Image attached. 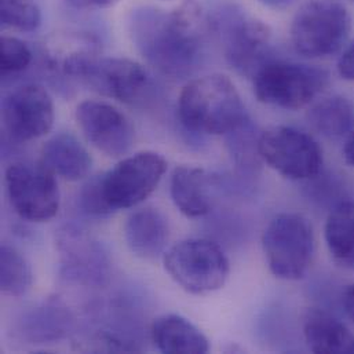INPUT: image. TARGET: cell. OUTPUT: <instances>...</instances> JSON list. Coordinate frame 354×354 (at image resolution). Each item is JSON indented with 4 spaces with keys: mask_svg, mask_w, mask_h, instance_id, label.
I'll list each match as a JSON object with an SVG mask.
<instances>
[{
    "mask_svg": "<svg viewBox=\"0 0 354 354\" xmlns=\"http://www.w3.org/2000/svg\"><path fill=\"white\" fill-rule=\"evenodd\" d=\"M40 163L54 176L66 180L87 177L93 167V159L87 149L68 133H59L43 145Z\"/></svg>",
    "mask_w": 354,
    "mask_h": 354,
    "instance_id": "15",
    "label": "cell"
},
{
    "mask_svg": "<svg viewBox=\"0 0 354 354\" xmlns=\"http://www.w3.org/2000/svg\"><path fill=\"white\" fill-rule=\"evenodd\" d=\"M262 160L283 177L306 180L323 169V151L308 133L295 127L279 126L259 136Z\"/></svg>",
    "mask_w": 354,
    "mask_h": 354,
    "instance_id": "9",
    "label": "cell"
},
{
    "mask_svg": "<svg viewBox=\"0 0 354 354\" xmlns=\"http://www.w3.org/2000/svg\"><path fill=\"white\" fill-rule=\"evenodd\" d=\"M208 176L203 169L179 166L171 176V197L178 209L189 216L198 218L208 214L211 204L207 193Z\"/></svg>",
    "mask_w": 354,
    "mask_h": 354,
    "instance_id": "18",
    "label": "cell"
},
{
    "mask_svg": "<svg viewBox=\"0 0 354 354\" xmlns=\"http://www.w3.org/2000/svg\"><path fill=\"white\" fill-rule=\"evenodd\" d=\"M165 266L177 284L196 295L222 288L230 272L222 248L207 239L179 241L166 252Z\"/></svg>",
    "mask_w": 354,
    "mask_h": 354,
    "instance_id": "6",
    "label": "cell"
},
{
    "mask_svg": "<svg viewBox=\"0 0 354 354\" xmlns=\"http://www.w3.org/2000/svg\"><path fill=\"white\" fill-rule=\"evenodd\" d=\"M255 133L251 120L247 119L236 130L226 134L230 155L243 173H254L261 166L259 136Z\"/></svg>",
    "mask_w": 354,
    "mask_h": 354,
    "instance_id": "22",
    "label": "cell"
},
{
    "mask_svg": "<svg viewBox=\"0 0 354 354\" xmlns=\"http://www.w3.org/2000/svg\"><path fill=\"white\" fill-rule=\"evenodd\" d=\"M324 69L286 61H268L254 75V93L266 105L297 111L310 104L328 84Z\"/></svg>",
    "mask_w": 354,
    "mask_h": 354,
    "instance_id": "5",
    "label": "cell"
},
{
    "mask_svg": "<svg viewBox=\"0 0 354 354\" xmlns=\"http://www.w3.org/2000/svg\"><path fill=\"white\" fill-rule=\"evenodd\" d=\"M80 205L91 215H108L113 212L104 196L101 177L93 178L83 186L80 193Z\"/></svg>",
    "mask_w": 354,
    "mask_h": 354,
    "instance_id": "25",
    "label": "cell"
},
{
    "mask_svg": "<svg viewBox=\"0 0 354 354\" xmlns=\"http://www.w3.org/2000/svg\"><path fill=\"white\" fill-rule=\"evenodd\" d=\"M152 339L163 353L204 354L209 351L205 335L178 315L158 317L152 324Z\"/></svg>",
    "mask_w": 354,
    "mask_h": 354,
    "instance_id": "17",
    "label": "cell"
},
{
    "mask_svg": "<svg viewBox=\"0 0 354 354\" xmlns=\"http://www.w3.org/2000/svg\"><path fill=\"white\" fill-rule=\"evenodd\" d=\"M32 286V270L26 259L14 247L3 244L0 250V288L6 295L22 297Z\"/></svg>",
    "mask_w": 354,
    "mask_h": 354,
    "instance_id": "21",
    "label": "cell"
},
{
    "mask_svg": "<svg viewBox=\"0 0 354 354\" xmlns=\"http://www.w3.org/2000/svg\"><path fill=\"white\" fill-rule=\"evenodd\" d=\"M205 22L200 6L186 0L170 14L155 8L136 11L131 32L138 48L155 68L173 77H186L204 57Z\"/></svg>",
    "mask_w": 354,
    "mask_h": 354,
    "instance_id": "1",
    "label": "cell"
},
{
    "mask_svg": "<svg viewBox=\"0 0 354 354\" xmlns=\"http://www.w3.org/2000/svg\"><path fill=\"white\" fill-rule=\"evenodd\" d=\"M40 10L33 0H1V24L22 32H32L40 25Z\"/></svg>",
    "mask_w": 354,
    "mask_h": 354,
    "instance_id": "23",
    "label": "cell"
},
{
    "mask_svg": "<svg viewBox=\"0 0 354 354\" xmlns=\"http://www.w3.org/2000/svg\"><path fill=\"white\" fill-rule=\"evenodd\" d=\"M178 116L186 130L204 136H226L248 119L236 86L219 73L194 79L183 87Z\"/></svg>",
    "mask_w": 354,
    "mask_h": 354,
    "instance_id": "2",
    "label": "cell"
},
{
    "mask_svg": "<svg viewBox=\"0 0 354 354\" xmlns=\"http://www.w3.org/2000/svg\"><path fill=\"white\" fill-rule=\"evenodd\" d=\"M324 237L334 262L354 270L353 200H342L335 204L327 218Z\"/></svg>",
    "mask_w": 354,
    "mask_h": 354,
    "instance_id": "19",
    "label": "cell"
},
{
    "mask_svg": "<svg viewBox=\"0 0 354 354\" xmlns=\"http://www.w3.org/2000/svg\"><path fill=\"white\" fill-rule=\"evenodd\" d=\"M344 156H345V160L354 167V131L349 134L346 140V144L344 147Z\"/></svg>",
    "mask_w": 354,
    "mask_h": 354,
    "instance_id": "29",
    "label": "cell"
},
{
    "mask_svg": "<svg viewBox=\"0 0 354 354\" xmlns=\"http://www.w3.org/2000/svg\"><path fill=\"white\" fill-rule=\"evenodd\" d=\"M338 72L344 79L354 80V41L339 58Z\"/></svg>",
    "mask_w": 354,
    "mask_h": 354,
    "instance_id": "26",
    "label": "cell"
},
{
    "mask_svg": "<svg viewBox=\"0 0 354 354\" xmlns=\"http://www.w3.org/2000/svg\"><path fill=\"white\" fill-rule=\"evenodd\" d=\"M342 305L349 319L354 322V284L345 288L342 294Z\"/></svg>",
    "mask_w": 354,
    "mask_h": 354,
    "instance_id": "28",
    "label": "cell"
},
{
    "mask_svg": "<svg viewBox=\"0 0 354 354\" xmlns=\"http://www.w3.org/2000/svg\"><path fill=\"white\" fill-rule=\"evenodd\" d=\"M209 26L221 36L227 62L241 75L254 77L257 71L269 61V28L243 10L222 7L209 19Z\"/></svg>",
    "mask_w": 354,
    "mask_h": 354,
    "instance_id": "8",
    "label": "cell"
},
{
    "mask_svg": "<svg viewBox=\"0 0 354 354\" xmlns=\"http://www.w3.org/2000/svg\"><path fill=\"white\" fill-rule=\"evenodd\" d=\"M64 71L87 82L98 93L129 105L144 102L152 90L148 71L127 58H97L75 54L65 59Z\"/></svg>",
    "mask_w": 354,
    "mask_h": 354,
    "instance_id": "3",
    "label": "cell"
},
{
    "mask_svg": "<svg viewBox=\"0 0 354 354\" xmlns=\"http://www.w3.org/2000/svg\"><path fill=\"white\" fill-rule=\"evenodd\" d=\"M167 171L166 159L156 152H140L119 162L101 177L104 196L113 211L142 203Z\"/></svg>",
    "mask_w": 354,
    "mask_h": 354,
    "instance_id": "11",
    "label": "cell"
},
{
    "mask_svg": "<svg viewBox=\"0 0 354 354\" xmlns=\"http://www.w3.org/2000/svg\"><path fill=\"white\" fill-rule=\"evenodd\" d=\"M76 120L86 140L111 158L126 155L134 144L130 119L108 102L83 101L76 109Z\"/></svg>",
    "mask_w": 354,
    "mask_h": 354,
    "instance_id": "12",
    "label": "cell"
},
{
    "mask_svg": "<svg viewBox=\"0 0 354 354\" xmlns=\"http://www.w3.org/2000/svg\"><path fill=\"white\" fill-rule=\"evenodd\" d=\"M259 1L270 8H274V10L288 8L292 3H295V0H259Z\"/></svg>",
    "mask_w": 354,
    "mask_h": 354,
    "instance_id": "30",
    "label": "cell"
},
{
    "mask_svg": "<svg viewBox=\"0 0 354 354\" xmlns=\"http://www.w3.org/2000/svg\"><path fill=\"white\" fill-rule=\"evenodd\" d=\"M6 131L17 141H32L46 136L54 123V104L50 94L37 84L14 90L3 102Z\"/></svg>",
    "mask_w": 354,
    "mask_h": 354,
    "instance_id": "13",
    "label": "cell"
},
{
    "mask_svg": "<svg viewBox=\"0 0 354 354\" xmlns=\"http://www.w3.org/2000/svg\"><path fill=\"white\" fill-rule=\"evenodd\" d=\"M315 232L310 221L295 212L276 215L262 237L270 272L283 280L302 279L313 261Z\"/></svg>",
    "mask_w": 354,
    "mask_h": 354,
    "instance_id": "4",
    "label": "cell"
},
{
    "mask_svg": "<svg viewBox=\"0 0 354 354\" xmlns=\"http://www.w3.org/2000/svg\"><path fill=\"white\" fill-rule=\"evenodd\" d=\"M304 334L313 353L353 354L354 335L337 317L323 309H309Z\"/></svg>",
    "mask_w": 354,
    "mask_h": 354,
    "instance_id": "16",
    "label": "cell"
},
{
    "mask_svg": "<svg viewBox=\"0 0 354 354\" xmlns=\"http://www.w3.org/2000/svg\"><path fill=\"white\" fill-rule=\"evenodd\" d=\"M32 62V51L19 39L1 37V71L3 73H18Z\"/></svg>",
    "mask_w": 354,
    "mask_h": 354,
    "instance_id": "24",
    "label": "cell"
},
{
    "mask_svg": "<svg viewBox=\"0 0 354 354\" xmlns=\"http://www.w3.org/2000/svg\"><path fill=\"white\" fill-rule=\"evenodd\" d=\"M76 8H90V7H111L119 0H68Z\"/></svg>",
    "mask_w": 354,
    "mask_h": 354,
    "instance_id": "27",
    "label": "cell"
},
{
    "mask_svg": "<svg viewBox=\"0 0 354 354\" xmlns=\"http://www.w3.org/2000/svg\"><path fill=\"white\" fill-rule=\"evenodd\" d=\"M351 28L349 11L341 3L310 1L292 21V46L308 58L330 57L342 48Z\"/></svg>",
    "mask_w": 354,
    "mask_h": 354,
    "instance_id": "7",
    "label": "cell"
},
{
    "mask_svg": "<svg viewBox=\"0 0 354 354\" xmlns=\"http://www.w3.org/2000/svg\"><path fill=\"white\" fill-rule=\"evenodd\" d=\"M54 177L41 163H14L6 170L7 196L21 218L30 222H44L57 215L59 189Z\"/></svg>",
    "mask_w": 354,
    "mask_h": 354,
    "instance_id": "10",
    "label": "cell"
},
{
    "mask_svg": "<svg viewBox=\"0 0 354 354\" xmlns=\"http://www.w3.org/2000/svg\"><path fill=\"white\" fill-rule=\"evenodd\" d=\"M170 236L167 218L153 207L134 211L126 222L124 237L133 254L155 259L163 254Z\"/></svg>",
    "mask_w": 354,
    "mask_h": 354,
    "instance_id": "14",
    "label": "cell"
},
{
    "mask_svg": "<svg viewBox=\"0 0 354 354\" xmlns=\"http://www.w3.org/2000/svg\"><path fill=\"white\" fill-rule=\"evenodd\" d=\"M312 126L327 138H342L354 131L353 102L334 95L315 105L309 112Z\"/></svg>",
    "mask_w": 354,
    "mask_h": 354,
    "instance_id": "20",
    "label": "cell"
}]
</instances>
